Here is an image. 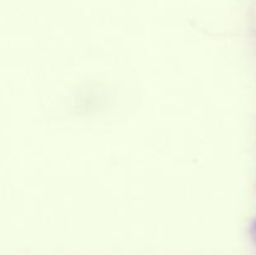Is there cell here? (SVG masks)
<instances>
[{
  "label": "cell",
  "instance_id": "1",
  "mask_svg": "<svg viewBox=\"0 0 256 255\" xmlns=\"http://www.w3.org/2000/svg\"><path fill=\"white\" fill-rule=\"evenodd\" d=\"M250 234H252V239H254V242H256V219L252 222V225H250Z\"/></svg>",
  "mask_w": 256,
  "mask_h": 255
}]
</instances>
